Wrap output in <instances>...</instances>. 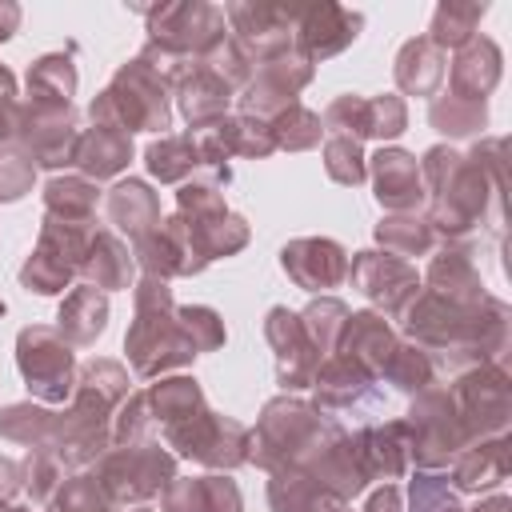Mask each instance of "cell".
<instances>
[{"label":"cell","mask_w":512,"mask_h":512,"mask_svg":"<svg viewBox=\"0 0 512 512\" xmlns=\"http://www.w3.org/2000/svg\"><path fill=\"white\" fill-rule=\"evenodd\" d=\"M124 348H128V360H132L136 376H152V372L188 364L196 356V348L188 344V336L176 320L172 292H168L164 280H156V276L140 280V288H136V324L124 340Z\"/></svg>","instance_id":"cell-1"},{"label":"cell","mask_w":512,"mask_h":512,"mask_svg":"<svg viewBox=\"0 0 512 512\" xmlns=\"http://www.w3.org/2000/svg\"><path fill=\"white\" fill-rule=\"evenodd\" d=\"M92 124L116 128V132H140V128H168V80L148 64L132 60L116 72V80L92 100Z\"/></svg>","instance_id":"cell-2"},{"label":"cell","mask_w":512,"mask_h":512,"mask_svg":"<svg viewBox=\"0 0 512 512\" xmlns=\"http://www.w3.org/2000/svg\"><path fill=\"white\" fill-rule=\"evenodd\" d=\"M320 440H324V424L316 408H308L304 400H272L252 440L256 452L248 456L260 468H296L316 452Z\"/></svg>","instance_id":"cell-3"},{"label":"cell","mask_w":512,"mask_h":512,"mask_svg":"<svg viewBox=\"0 0 512 512\" xmlns=\"http://www.w3.org/2000/svg\"><path fill=\"white\" fill-rule=\"evenodd\" d=\"M16 364H20V376L32 396H40L48 404H60L72 396V384H76L72 348L56 328H44V324L24 328L16 340Z\"/></svg>","instance_id":"cell-4"},{"label":"cell","mask_w":512,"mask_h":512,"mask_svg":"<svg viewBox=\"0 0 512 512\" xmlns=\"http://www.w3.org/2000/svg\"><path fill=\"white\" fill-rule=\"evenodd\" d=\"M88 240H92L88 224H60V220L44 216L40 244L20 272V284L28 292H40V296L64 292V284L72 280V272L80 268V260L88 252Z\"/></svg>","instance_id":"cell-5"},{"label":"cell","mask_w":512,"mask_h":512,"mask_svg":"<svg viewBox=\"0 0 512 512\" xmlns=\"http://www.w3.org/2000/svg\"><path fill=\"white\" fill-rule=\"evenodd\" d=\"M172 456L160 452L156 444H120L116 452L104 456L100 464V488L108 492L112 504H124V500H148L156 496L160 488L172 484Z\"/></svg>","instance_id":"cell-6"},{"label":"cell","mask_w":512,"mask_h":512,"mask_svg":"<svg viewBox=\"0 0 512 512\" xmlns=\"http://www.w3.org/2000/svg\"><path fill=\"white\" fill-rule=\"evenodd\" d=\"M16 136L24 144V156L44 168L72 164L76 148V120L72 104H52V100H28L16 108Z\"/></svg>","instance_id":"cell-7"},{"label":"cell","mask_w":512,"mask_h":512,"mask_svg":"<svg viewBox=\"0 0 512 512\" xmlns=\"http://www.w3.org/2000/svg\"><path fill=\"white\" fill-rule=\"evenodd\" d=\"M164 440L176 452H184V456H192L200 464H212V468H232V464H240L248 456L244 452L248 448V432L236 420H224V416H216L208 408H200L196 416L172 424L164 432Z\"/></svg>","instance_id":"cell-8"},{"label":"cell","mask_w":512,"mask_h":512,"mask_svg":"<svg viewBox=\"0 0 512 512\" xmlns=\"http://www.w3.org/2000/svg\"><path fill=\"white\" fill-rule=\"evenodd\" d=\"M360 24H364L360 12H348L340 4H308V8L292 4V48L308 64L324 60V56L340 52L344 44H352Z\"/></svg>","instance_id":"cell-9"},{"label":"cell","mask_w":512,"mask_h":512,"mask_svg":"<svg viewBox=\"0 0 512 512\" xmlns=\"http://www.w3.org/2000/svg\"><path fill=\"white\" fill-rule=\"evenodd\" d=\"M268 340L276 348V376L284 388H308L320 372V348L308 340L304 324L288 308L268 312Z\"/></svg>","instance_id":"cell-10"},{"label":"cell","mask_w":512,"mask_h":512,"mask_svg":"<svg viewBox=\"0 0 512 512\" xmlns=\"http://www.w3.org/2000/svg\"><path fill=\"white\" fill-rule=\"evenodd\" d=\"M312 384H316V400L328 412H344V416L364 420L380 404V392L372 388V372H364L348 356H332L328 364H320Z\"/></svg>","instance_id":"cell-11"},{"label":"cell","mask_w":512,"mask_h":512,"mask_svg":"<svg viewBox=\"0 0 512 512\" xmlns=\"http://www.w3.org/2000/svg\"><path fill=\"white\" fill-rule=\"evenodd\" d=\"M280 264L284 272L316 292V288H336L344 276H348V260H344V248L336 240H292L284 252H280Z\"/></svg>","instance_id":"cell-12"},{"label":"cell","mask_w":512,"mask_h":512,"mask_svg":"<svg viewBox=\"0 0 512 512\" xmlns=\"http://www.w3.org/2000/svg\"><path fill=\"white\" fill-rule=\"evenodd\" d=\"M352 280L368 300L384 304L388 312H400L404 300L416 292V272L404 260L380 256V252H360L352 264Z\"/></svg>","instance_id":"cell-13"},{"label":"cell","mask_w":512,"mask_h":512,"mask_svg":"<svg viewBox=\"0 0 512 512\" xmlns=\"http://www.w3.org/2000/svg\"><path fill=\"white\" fill-rule=\"evenodd\" d=\"M372 180H376V200L396 212L420 204V196H424L420 164L400 148H380L372 156Z\"/></svg>","instance_id":"cell-14"},{"label":"cell","mask_w":512,"mask_h":512,"mask_svg":"<svg viewBox=\"0 0 512 512\" xmlns=\"http://www.w3.org/2000/svg\"><path fill=\"white\" fill-rule=\"evenodd\" d=\"M132 160V140L128 132H116V128H88L76 136V148H72V164H80L88 176L104 180V176H116L124 164Z\"/></svg>","instance_id":"cell-15"},{"label":"cell","mask_w":512,"mask_h":512,"mask_svg":"<svg viewBox=\"0 0 512 512\" xmlns=\"http://www.w3.org/2000/svg\"><path fill=\"white\" fill-rule=\"evenodd\" d=\"M108 324V296L92 284H80L72 288V296L60 304V316H56V328L68 344H92Z\"/></svg>","instance_id":"cell-16"},{"label":"cell","mask_w":512,"mask_h":512,"mask_svg":"<svg viewBox=\"0 0 512 512\" xmlns=\"http://www.w3.org/2000/svg\"><path fill=\"white\" fill-rule=\"evenodd\" d=\"M168 512H240V492L224 476L204 480H172L164 492Z\"/></svg>","instance_id":"cell-17"},{"label":"cell","mask_w":512,"mask_h":512,"mask_svg":"<svg viewBox=\"0 0 512 512\" xmlns=\"http://www.w3.org/2000/svg\"><path fill=\"white\" fill-rule=\"evenodd\" d=\"M228 96H232V88L216 72H208V68H192L180 80V112L188 116L192 128L220 124L224 112H228Z\"/></svg>","instance_id":"cell-18"},{"label":"cell","mask_w":512,"mask_h":512,"mask_svg":"<svg viewBox=\"0 0 512 512\" xmlns=\"http://www.w3.org/2000/svg\"><path fill=\"white\" fill-rule=\"evenodd\" d=\"M108 220L124 228L132 240H144L152 228H160V204L140 180H120L108 196Z\"/></svg>","instance_id":"cell-19"},{"label":"cell","mask_w":512,"mask_h":512,"mask_svg":"<svg viewBox=\"0 0 512 512\" xmlns=\"http://www.w3.org/2000/svg\"><path fill=\"white\" fill-rule=\"evenodd\" d=\"M80 272L88 276L92 288H128L132 280V260H128V248L112 236V232H92L88 240V252L80 260Z\"/></svg>","instance_id":"cell-20"},{"label":"cell","mask_w":512,"mask_h":512,"mask_svg":"<svg viewBox=\"0 0 512 512\" xmlns=\"http://www.w3.org/2000/svg\"><path fill=\"white\" fill-rule=\"evenodd\" d=\"M444 80V64H440V48L428 40H408L396 56V84L404 92H420L428 96L436 84Z\"/></svg>","instance_id":"cell-21"},{"label":"cell","mask_w":512,"mask_h":512,"mask_svg":"<svg viewBox=\"0 0 512 512\" xmlns=\"http://www.w3.org/2000/svg\"><path fill=\"white\" fill-rule=\"evenodd\" d=\"M148 168H152L156 180L176 184L188 172L208 168V164H204V152H200V140L196 136H168V140H156L148 148Z\"/></svg>","instance_id":"cell-22"},{"label":"cell","mask_w":512,"mask_h":512,"mask_svg":"<svg viewBox=\"0 0 512 512\" xmlns=\"http://www.w3.org/2000/svg\"><path fill=\"white\" fill-rule=\"evenodd\" d=\"M44 204H48V216L60 224H88V216L96 208V184H88L80 176H56L44 188Z\"/></svg>","instance_id":"cell-23"},{"label":"cell","mask_w":512,"mask_h":512,"mask_svg":"<svg viewBox=\"0 0 512 512\" xmlns=\"http://www.w3.org/2000/svg\"><path fill=\"white\" fill-rule=\"evenodd\" d=\"M76 92V68L68 56L52 52V56H40L32 68H28V100H52V104H68Z\"/></svg>","instance_id":"cell-24"},{"label":"cell","mask_w":512,"mask_h":512,"mask_svg":"<svg viewBox=\"0 0 512 512\" xmlns=\"http://www.w3.org/2000/svg\"><path fill=\"white\" fill-rule=\"evenodd\" d=\"M484 16V4H440L432 16V36L428 44L436 48H460L476 36V24Z\"/></svg>","instance_id":"cell-25"},{"label":"cell","mask_w":512,"mask_h":512,"mask_svg":"<svg viewBox=\"0 0 512 512\" xmlns=\"http://www.w3.org/2000/svg\"><path fill=\"white\" fill-rule=\"evenodd\" d=\"M376 240L388 248V256L404 260V256H424L432 248V228L428 220H416V216H392V220H380L376 228Z\"/></svg>","instance_id":"cell-26"},{"label":"cell","mask_w":512,"mask_h":512,"mask_svg":"<svg viewBox=\"0 0 512 512\" xmlns=\"http://www.w3.org/2000/svg\"><path fill=\"white\" fill-rule=\"evenodd\" d=\"M508 472V456H504V444H484V448H468L456 464V484L476 492V488H488V484H500Z\"/></svg>","instance_id":"cell-27"},{"label":"cell","mask_w":512,"mask_h":512,"mask_svg":"<svg viewBox=\"0 0 512 512\" xmlns=\"http://www.w3.org/2000/svg\"><path fill=\"white\" fill-rule=\"evenodd\" d=\"M272 144L276 148H292V152H300V148H312L316 140H320V116H312L308 108H300V104H288L276 120H272Z\"/></svg>","instance_id":"cell-28"},{"label":"cell","mask_w":512,"mask_h":512,"mask_svg":"<svg viewBox=\"0 0 512 512\" xmlns=\"http://www.w3.org/2000/svg\"><path fill=\"white\" fill-rule=\"evenodd\" d=\"M344 320H348V308H344L340 300H320V304H312V308L300 316L308 340H312L320 352H336V340H340V332H344Z\"/></svg>","instance_id":"cell-29"},{"label":"cell","mask_w":512,"mask_h":512,"mask_svg":"<svg viewBox=\"0 0 512 512\" xmlns=\"http://www.w3.org/2000/svg\"><path fill=\"white\" fill-rule=\"evenodd\" d=\"M0 432L8 440H20V444H36L52 436V412L44 408H32V404H12L0 412Z\"/></svg>","instance_id":"cell-30"},{"label":"cell","mask_w":512,"mask_h":512,"mask_svg":"<svg viewBox=\"0 0 512 512\" xmlns=\"http://www.w3.org/2000/svg\"><path fill=\"white\" fill-rule=\"evenodd\" d=\"M324 168L336 184H360L364 180V156H360V144L352 136H332L324 144Z\"/></svg>","instance_id":"cell-31"},{"label":"cell","mask_w":512,"mask_h":512,"mask_svg":"<svg viewBox=\"0 0 512 512\" xmlns=\"http://www.w3.org/2000/svg\"><path fill=\"white\" fill-rule=\"evenodd\" d=\"M176 320H180V328L196 352H212L224 344V324L212 308H176Z\"/></svg>","instance_id":"cell-32"},{"label":"cell","mask_w":512,"mask_h":512,"mask_svg":"<svg viewBox=\"0 0 512 512\" xmlns=\"http://www.w3.org/2000/svg\"><path fill=\"white\" fill-rule=\"evenodd\" d=\"M48 512H112V500L100 488V480H72L64 484V492L52 496Z\"/></svg>","instance_id":"cell-33"},{"label":"cell","mask_w":512,"mask_h":512,"mask_svg":"<svg viewBox=\"0 0 512 512\" xmlns=\"http://www.w3.org/2000/svg\"><path fill=\"white\" fill-rule=\"evenodd\" d=\"M480 120H484V104H464L460 96H448V104H444V100L432 104V124H436L440 132L464 136V132H476Z\"/></svg>","instance_id":"cell-34"},{"label":"cell","mask_w":512,"mask_h":512,"mask_svg":"<svg viewBox=\"0 0 512 512\" xmlns=\"http://www.w3.org/2000/svg\"><path fill=\"white\" fill-rule=\"evenodd\" d=\"M380 376H388L396 388H404V392H416V388H424L428 384V360L420 356V352H412V348H400L396 344V352L388 356V364H384V372Z\"/></svg>","instance_id":"cell-35"},{"label":"cell","mask_w":512,"mask_h":512,"mask_svg":"<svg viewBox=\"0 0 512 512\" xmlns=\"http://www.w3.org/2000/svg\"><path fill=\"white\" fill-rule=\"evenodd\" d=\"M24 472H28V492H32V500H52V496H56V488H60L64 464H60L52 452L36 448V452L24 460Z\"/></svg>","instance_id":"cell-36"},{"label":"cell","mask_w":512,"mask_h":512,"mask_svg":"<svg viewBox=\"0 0 512 512\" xmlns=\"http://www.w3.org/2000/svg\"><path fill=\"white\" fill-rule=\"evenodd\" d=\"M36 164L24 152H0V200H20L32 188Z\"/></svg>","instance_id":"cell-37"},{"label":"cell","mask_w":512,"mask_h":512,"mask_svg":"<svg viewBox=\"0 0 512 512\" xmlns=\"http://www.w3.org/2000/svg\"><path fill=\"white\" fill-rule=\"evenodd\" d=\"M364 120H368V136H396V132H404V104H400V96L364 100Z\"/></svg>","instance_id":"cell-38"},{"label":"cell","mask_w":512,"mask_h":512,"mask_svg":"<svg viewBox=\"0 0 512 512\" xmlns=\"http://www.w3.org/2000/svg\"><path fill=\"white\" fill-rule=\"evenodd\" d=\"M412 512H456V500L448 492V480H440V476H416V484H412Z\"/></svg>","instance_id":"cell-39"},{"label":"cell","mask_w":512,"mask_h":512,"mask_svg":"<svg viewBox=\"0 0 512 512\" xmlns=\"http://www.w3.org/2000/svg\"><path fill=\"white\" fill-rule=\"evenodd\" d=\"M16 84H12V72L0 68V144L8 136H16Z\"/></svg>","instance_id":"cell-40"},{"label":"cell","mask_w":512,"mask_h":512,"mask_svg":"<svg viewBox=\"0 0 512 512\" xmlns=\"http://www.w3.org/2000/svg\"><path fill=\"white\" fill-rule=\"evenodd\" d=\"M20 488V468L12 460H0V504H8Z\"/></svg>","instance_id":"cell-41"},{"label":"cell","mask_w":512,"mask_h":512,"mask_svg":"<svg viewBox=\"0 0 512 512\" xmlns=\"http://www.w3.org/2000/svg\"><path fill=\"white\" fill-rule=\"evenodd\" d=\"M368 512H400V496H396V488H380V492L368 500Z\"/></svg>","instance_id":"cell-42"},{"label":"cell","mask_w":512,"mask_h":512,"mask_svg":"<svg viewBox=\"0 0 512 512\" xmlns=\"http://www.w3.org/2000/svg\"><path fill=\"white\" fill-rule=\"evenodd\" d=\"M20 24V8L16 4H0V40H8Z\"/></svg>","instance_id":"cell-43"},{"label":"cell","mask_w":512,"mask_h":512,"mask_svg":"<svg viewBox=\"0 0 512 512\" xmlns=\"http://www.w3.org/2000/svg\"><path fill=\"white\" fill-rule=\"evenodd\" d=\"M476 512H508V500H492V504H484V508H476Z\"/></svg>","instance_id":"cell-44"},{"label":"cell","mask_w":512,"mask_h":512,"mask_svg":"<svg viewBox=\"0 0 512 512\" xmlns=\"http://www.w3.org/2000/svg\"><path fill=\"white\" fill-rule=\"evenodd\" d=\"M0 316H4V300H0Z\"/></svg>","instance_id":"cell-45"},{"label":"cell","mask_w":512,"mask_h":512,"mask_svg":"<svg viewBox=\"0 0 512 512\" xmlns=\"http://www.w3.org/2000/svg\"><path fill=\"white\" fill-rule=\"evenodd\" d=\"M12 512H20V508H12Z\"/></svg>","instance_id":"cell-46"}]
</instances>
